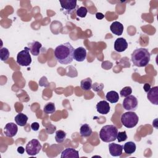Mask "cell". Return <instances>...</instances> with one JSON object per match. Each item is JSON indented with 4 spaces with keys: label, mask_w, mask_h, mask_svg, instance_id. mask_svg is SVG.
<instances>
[{
    "label": "cell",
    "mask_w": 158,
    "mask_h": 158,
    "mask_svg": "<svg viewBox=\"0 0 158 158\" xmlns=\"http://www.w3.org/2000/svg\"><path fill=\"white\" fill-rule=\"evenodd\" d=\"M14 120H15V123L18 125H19L20 127H23L27 123L28 117L25 114H24L23 113H20V114H18L15 117Z\"/></svg>",
    "instance_id": "18"
},
{
    "label": "cell",
    "mask_w": 158,
    "mask_h": 158,
    "mask_svg": "<svg viewBox=\"0 0 158 158\" xmlns=\"http://www.w3.org/2000/svg\"><path fill=\"white\" fill-rule=\"evenodd\" d=\"M17 63L21 66H28L31 63V57L28 47H25L23 50L17 54Z\"/></svg>",
    "instance_id": "5"
},
{
    "label": "cell",
    "mask_w": 158,
    "mask_h": 158,
    "mask_svg": "<svg viewBox=\"0 0 158 158\" xmlns=\"http://www.w3.org/2000/svg\"><path fill=\"white\" fill-rule=\"evenodd\" d=\"M43 111L46 114H51L56 112L55 104L52 102H48L44 106Z\"/></svg>",
    "instance_id": "24"
},
{
    "label": "cell",
    "mask_w": 158,
    "mask_h": 158,
    "mask_svg": "<svg viewBox=\"0 0 158 158\" xmlns=\"http://www.w3.org/2000/svg\"><path fill=\"white\" fill-rule=\"evenodd\" d=\"M104 88V85L102 83H94L92 85V88L93 91L96 92H99L101 91Z\"/></svg>",
    "instance_id": "29"
},
{
    "label": "cell",
    "mask_w": 158,
    "mask_h": 158,
    "mask_svg": "<svg viewBox=\"0 0 158 158\" xmlns=\"http://www.w3.org/2000/svg\"><path fill=\"white\" fill-rule=\"evenodd\" d=\"M106 98L110 103H116L119 99V96L117 92L115 91H110L106 94Z\"/></svg>",
    "instance_id": "21"
},
{
    "label": "cell",
    "mask_w": 158,
    "mask_h": 158,
    "mask_svg": "<svg viewBox=\"0 0 158 158\" xmlns=\"http://www.w3.org/2000/svg\"><path fill=\"white\" fill-rule=\"evenodd\" d=\"M151 55L146 48H137L131 54V61L134 65L142 67H146L149 62Z\"/></svg>",
    "instance_id": "2"
},
{
    "label": "cell",
    "mask_w": 158,
    "mask_h": 158,
    "mask_svg": "<svg viewBox=\"0 0 158 158\" xmlns=\"http://www.w3.org/2000/svg\"><path fill=\"white\" fill-rule=\"evenodd\" d=\"M86 57V51L83 47H78L74 49L73 59L78 62H83Z\"/></svg>",
    "instance_id": "10"
},
{
    "label": "cell",
    "mask_w": 158,
    "mask_h": 158,
    "mask_svg": "<svg viewBox=\"0 0 158 158\" xmlns=\"http://www.w3.org/2000/svg\"><path fill=\"white\" fill-rule=\"evenodd\" d=\"M138 100L133 95H129L126 97L123 101V108L128 111H135L138 107Z\"/></svg>",
    "instance_id": "7"
},
{
    "label": "cell",
    "mask_w": 158,
    "mask_h": 158,
    "mask_svg": "<svg viewBox=\"0 0 158 158\" xmlns=\"http://www.w3.org/2000/svg\"><path fill=\"white\" fill-rule=\"evenodd\" d=\"M74 48L69 42L57 46L54 49V56L56 60L61 64H70L73 59Z\"/></svg>",
    "instance_id": "1"
},
{
    "label": "cell",
    "mask_w": 158,
    "mask_h": 158,
    "mask_svg": "<svg viewBox=\"0 0 158 158\" xmlns=\"http://www.w3.org/2000/svg\"><path fill=\"white\" fill-rule=\"evenodd\" d=\"M9 51L6 48H2L0 49V58L2 61H5L8 59L9 57Z\"/></svg>",
    "instance_id": "25"
},
{
    "label": "cell",
    "mask_w": 158,
    "mask_h": 158,
    "mask_svg": "<svg viewBox=\"0 0 158 158\" xmlns=\"http://www.w3.org/2000/svg\"><path fill=\"white\" fill-rule=\"evenodd\" d=\"M117 139L118 142L124 141L127 139V135L125 131H119L117 133Z\"/></svg>",
    "instance_id": "28"
},
{
    "label": "cell",
    "mask_w": 158,
    "mask_h": 158,
    "mask_svg": "<svg viewBox=\"0 0 158 158\" xmlns=\"http://www.w3.org/2000/svg\"><path fill=\"white\" fill-rule=\"evenodd\" d=\"M59 2L62 8L65 10V14L71 13L75 10L77 7V1L75 0H63Z\"/></svg>",
    "instance_id": "8"
},
{
    "label": "cell",
    "mask_w": 158,
    "mask_h": 158,
    "mask_svg": "<svg viewBox=\"0 0 158 158\" xmlns=\"http://www.w3.org/2000/svg\"><path fill=\"white\" fill-rule=\"evenodd\" d=\"M147 98L152 104L158 105V86L151 88L148 92Z\"/></svg>",
    "instance_id": "14"
},
{
    "label": "cell",
    "mask_w": 158,
    "mask_h": 158,
    "mask_svg": "<svg viewBox=\"0 0 158 158\" xmlns=\"http://www.w3.org/2000/svg\"><path fill=\"white\" fill-rule=\"evenodd\" d=\"M41 148L40 141L36 139H33L27 144L25 151L29 156H35L40 152Z\"/></svg>",
    "instance_id": "6"
},
{
    "label": "cell",
    "mask_w": 158,
    "mask_h": 158,
    "mask_svg": "<svg viewBox=\"0 0 158 158\" xmlns=\"http://www.w3.org/2000/svg\"><path fill=\"white\" fill-rule=\"evenodd\" d=\"M40 128V125L38 122H33L31 124V128L33 131H38Z\"/></svg>",
    "instance_id": "30"
},
{
    "label": "cell",
    "mask_w": 158,
    "mask_h": 158,
    "mask_svg": "<svg viewBox=\"0 0 158 158\" xmlns=\"http://www.w3.org/2000/svg\"><path fill=\"white\" fill-rule=\"evenodd\" d=\"M80 134L82 137H88L92 134V129L88 124L82 125L80 128Z\"/></svg>",
    "instance_id": "20"
},
{
    "label": "cell",
    "mask_w": 158,
    "mask_h": 158,
    "mask_svg": "<svg viewBox=\"0 0 158 158\" xmlns=\"http://www.w3.org/2000/svg\"><path fill=\"white\" fill-rule=\"evenodd\" d=\"M18 131L17 125L12 122H10L7 123L4 127V135L7 136L12 138L16 135Z\"/></svg>",
    "instance_id": "9"
},
{
    "label": "cell",
    "mask_w": 158,
    "mask_h": 158,
    "mask_svg": "<svg viewBox=\"0 0 158 158\" xmlns=\"http://www.w3.org/2000/svg\"><path fill=\"white\" fill-rule=\"evenodd\" d=\"M87 12H88L87 9L83 6L80 7L76 11V14H77V16L81 17V18L85 17L87 14Z\"/></svg>",
    "instance_id": "27"
},
{
    "label": "cell",
    "mask_w": 158,
    "mask_h": 158,
    "mask_svg": "<svg viewBox=\"0 0 158 158\" xmlns=\"http://www.w3.org/2000/svg\"><path fill=\"white\" fill-rule=\"evenodd\" d=\"M139 118L134 111H128L123 113L120 118V121L123 126L128 128L135 127L138 123Z\"/></svg>",
    "instance_id": "4"
},
{
    "label": "cell",
    "mask_w": 158,
    "mask_h": 158,
    "mask_svg": "<svg viewBox=\"0 0 158 158\" xmlns=\"http://www.w3.org/2000/svg\"><path fill=\"white\" fill-rule=\"evenodd\" d=\"M110 31L115 35L120 36L122 35L123 31V25L118 21H115L112 23L110 26Z\"/></svg>",
    "instance_id": "17"
},
{
    "label": "cell",
    "mask_w": 158,
    "mask_h": 158,
    "mask_svg": "<svg viewBox=\"0 0 158 158\" xmlns=\"http://www.w3.org/2000/svg\"><path fill=\"white\" fill-rule=\"evenodd\" d=\"M80 87L84 91H89L92 88V80L90 78L83 79L80 82Z\"/></svg>",
    "instance_id": "22"
},
{
    "label": "cell",
    "mask_w": 158,
    "mask_h": 158,
    "mask_svg": "<svg viewBox=\"0 0 158 158\" xmlns=\"http://www.w3.org/2000/svg\"><path fill=\"white\" fill-rule=\"evenodd\" d=\"M28 48L32 55L37 56L41 52L42 44L37 41H33L28 44Z\"/></svg>",
    "instance_id": "13"
},
{
    "label": "cell",
    "mask_w": 158,
    "mask_h": 158,
    "mask_svg": "<svg viewBox=\"0 0 158 158\" xmlns=\"http://www.w3.org/2000/svg\"><path fill=\"white\" fill-rule=\"evenodd\" d=\"M61 158H78L79 157V153L78 151L74 148H67L62 151L61 152Z\"/></svg>",
    "instance_id": "16"
},
{
    "label": "cell",
    "mask_w": 158,
    "mask_h": 158,
    "mask_svg": "<svg viewBox=\"0 0 158 158\" xmlns=\"http://www.w3.org/2000/svg\"><path fill=\"white\" fill-rule=\"evenodd\" d=\"M136 144L133 141L127 142L123 146V149L124 150L125 152L127 154H131L134 153L136 151Z\"/></svg>",
    "instance_id": "19"
},
{
    "label": "cell",
    "mask_w": 158,
    "mask_h": 158,
    "mask_svg": "<svg viewBox=\"0 0 158 158\" xmlns=\"http://www.w3.org/2000/svg\"><path fill=\"white\" fill-rule=\"evenodd\" d=\"M128 48V43L123 38L116 39L114 43V49L118 52L125 51Z\"/></svg>",
    "instance_id": "11"
},
{
    "label": "cell",
    "mask_w": 158,
    "mask_h": 158,
    "mask_svg": "<svg viewBox=\"0 0 158 158\" xmlns=\"http://www.w3.org/2000/svg\"><path fill=\"white\" fill-rule=\"evenodd\" d=\"M24 151H25V149H24L22 146H19V147H18V148H17V152H18L19 153L22 154H23Z\"/></svg>",
    "instance_id": "33"
},
{
    "label": "cell",
    "mask_w": 158,
    "mask_h": 158,
    "mask_svg": "<svg viewBox=\"0 0 158 158\" xmlns=\"http://www.w3.org/2000/svg\"><path fill=\"white\" fill-rule=\"evenodd\" d=\"M65 138H66V133L63 130H59L56 132L55 140L57 143H62L65 139Z\"/></svg>",
    "instance_id": "23"
},
{
    "label": "cell",
    "mask_w": 158,
    "mask_h": 158,
    "mask_svg": "<svg viewBox=\"0 0 158 158\" xmlns=\"http://www.w3.org/2000/svg\"><path fill=\"white\" fill-rule=\"evenodd\" d=\"M118 130L114 125H107L102 127L99 132L101 139L106 143L114 141L117 139Z\"/></svg>",
    "instance_id": "3"
},
{
    "label": "cell",
    "mask_w": 158,
    "mask_h": 158,
    "mask_svg": "<svg viewBox=\"0 0 158 158\" xmlns=\"http://www.w3.org/2000/svg\"><path fill=\"white\" fill-rule=\"evenodd\" d=\"M109 150L111 156L114 157L120 156L122 154L123 145L116 143H109Z\"/></svg>",
    "instance_id": "12"
},
{
    "label": "cell",
    "mask_w": 158,
    "mask_h": 158,
    "mask_svg": "<svg viewBox=\"0 0 158 158\" xmlns=\"http://www.w3.org/2000/svg\"><path fill=\"white\" fill-rule=\"evenodd\" d=\"M132 93V89L130 86H125L120 91V96L122 97H127L130 95Z\"/></svg>",
    "instance_id": "26"
},
{
    "label": "cell",
    "mask_w": 158,
    "mask_h": 158,
    "mask_svg": "<svg viewBox=\"0 0 158 158\" xmlns=\"http://www.w3.org/2000/svg\"><path fill=\"white\" fill-rule=\"evenodd\" d=\"M104 14L101 12H97L96 14V17L98 19H102L104 18Z\"/></svg>",
    "instance_id": "32"
},
{
    "label": "cell",
    "mask_w": 158,
    "mask_h": 158,
    "mask_svg": "<svg viewBox=\"0 0 158 158\" xmlns=\"http://www.w3.org/2000/svg\"><path fill=\"white\" fill-rule=\"evenodd\" d=\"M96 109L98 112H99V114L105 115L110 112V107L109 102H107L105 100H103L99 101L96 104Z\"/></svg>",
    "instance_id": "15"
},
{
    "label": "cell",
    "mask_w": 158,
    "mask_h": 158,
    "mask_svg": "<svg viewBox=\"0 0 158 158\" xmlns=\"http://www.w3.org/2000/svg\"><path fill=\"white\" fill-rule=\"evenodd\" d=\"M143 88L145 92L148 93L149 91V90L151 89V85L149 83H145L143 86Z\"/></svg>",
    "instance_id": "31"
}]
</instances>
